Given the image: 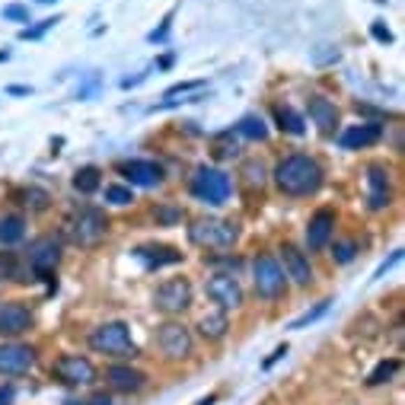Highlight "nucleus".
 I'll return each instance as SVG.
<instances>
[{
  "mask_svg": "<svg viewBox=\"0 0 405 405\" xmlns=\"http://www.w3.org/2000/svg\"><path fill=\"white\" fill-rule=\"evenodd\" d=\"M323 166L316 157H307V153H291L284 157L278 166H275V185H278L281 195L291 198H307L316 195L323 188Z\"/></svg>",
  "mask_w": 405,
  "mask_h": 405,
  "instance_id": "obj_1",
  "label": "nucleus"
},
{
  "mask_svg": "<svg viewBox=\"0 0 405 405\" xmlns=\"http://www.w3.org/2000/svg\"><path fill=\"white\" fill-rule=\"evenodd\" d=\"M61 233H64L74 246L93 249V246H99V243L105 240V233H109V220H105V214L99 208H93V204H80V208H74L68 217H64Z\"/></svg>",
  "mask_w": 405,
  "mask_h": 405,
  "instance_id": "obj_2",
  "label": "nucleus"
},
{
  "mask_svg": "<svg viewBox=\"0 0 405 405\" xmlns=\"http://www.w3.org/2000/svg\"><path fill=\"white\" fill-rule=\"evenodd\" d=\"M188 240L198 249H230L240 240V227L233 220H217V217H198L188 227Z\"/></svg>",
  "mask_w": 405,
  "mask_h": 405,
  "instance_id": "obj_3",
  "label": "nucleus"
},
{
  "mask_svg": "<svg viewBox=\"0 0 405 405\" xmlns=\"http://www.w3.org/2000/svg\"><path fill=\"white\" fill-rule=\"evenodd\" d=\"M90 348L99 354H109V358H135V342H131V329L125 323H105L99 329H93L90 335Z\"/></svg>",
  "mask_w": 405,
  "mask_h": 405,
  "instance_id": "obj_4",
  "label": "nucleus"
},
{
  "mask_svg": "<svg viewBox=\"0 0 405 405\" xmlns=\"http://www.w3.org/2000/svg\"><path fill=\"white\" fill-rule=\"evenodd\" d=\"M252 281H255V293L262 300H278L281 293L287 291V278H284V268L275 255H259L252 262Z\"/></svg>",
  "mask_w": 405,
  "mask_h": 405,
  "instance_id": "obj_5",
  "label": "nucleus"
},
{
  "mask_svg": "<svg viewBox=\"0 0 405 405\" xmlns=\"http://www.w3.org/2000/svg\"><path fill=\"white\" fill-rule=\"evenodd\" d=\"M233 192V182L224 169H214V166H201L195 176H192V195L204 204H224Z\"/></svg>",
  "mask_w": 405,
  "mask_h": 405,
  "instance_id": "obj_6",
  "label": "nucleus"
},
{
  "mask_svg": "<svg viewBox=\"0 0 405 405\" xmlns=\"http://www.w3.org/2000/svg\"><path fill=\"white\" fill-rule=\"evenodd\" d=\"M157 348L163 351V358H169V360H185L188 354H192V348H195V342H192L188 326L169 319V323L157 326Z\"/></svg>",
  "mask_w": 405,
  "mask_h": 405,
  "instance_id": "obj_7",
  "label": "nucleus"
},
{
  "mask_svg": "<svg viewBox=\"0 0 405 405\" xmlns=\"http://www.w3.org/2000/svg\"><path fill=\"white\" fill-rule=\"evenodd\" d=\"M153 307L169 313V316L185 313V310L192 307V284H188V278H166L163 284L153 291Z\"/></svg>",
  "mask_w": 405,
  "mask_h": 405,
  "instance_id": "obj_8",
  "label": "nucleus"
},
{
  "mask_svg": "<svg viewBox=\"0 0 405 405\" xmlns=\"http://www.w3.org/2000/svg\"><path fill=\"white\" fill-rule=\"evenodd\" d=\"M52 374H54V380H61L64 386H90V383L96 380L93 360L83 358V354H64V358H58Z\"/></svg>",
  "mask_w": 405,
  "mask_h": 405,
  "instance_id": "obj_9",
  "label": "nucleus"
},
{
  "mask_svg": "<svg viewBox=\"0 0 405 405\" xmlns=\"http://www.w3.org/2000/svg\"><path fill=\"white\" fill-rule=\"evenodd\" d=\"M61 262V240L58 236H42L29 246V265L36 278H48Z\"/></svg>",
  "mask_w": 405,
  "mask_h": 405,
  "instance_id": "obj_10",
  "label": "nucleus"
},
{
  "mask_svg": "<svg viewBox=\"0 0 405 405\" xmlns=\"http://www.w3.org/2000/svg\"><path fill=\"white\" fill-rule=\"evenodd\" d=\"M204 291H208V297L217 303L220 310L243 307V287H240V281L233 278V275H214V278H208Z\"/></svg>",
  "mask_w": 405,
  "mask_h": 405,
  "instance_id": "obj_11",
  "label": "nucleus"
},
{
  "mask_svg": "<svg viewBox=\"0 0 405 405\" xmlns=\"http://www.w3.org/2000/svg\"><path fill=\"white\" fill-rule=\"evenodd\" d=\"M281 259H284V278H293V284H300V287L313 284V265H310L303 249H297L293 243H284L281 246Z\"/></svg>",
  "mask_w": 405,
  "mask_h": 405,
  "instance_id": "obj_12",
  "label": "nucleus"
},
{
  "mask_svg": "<svg viewBox=\"0 0 405 405\" xmlns=\"http://www.w3.org/2000/svg\"><path fill=\"white\" fill-rule=\"evenodd\" d=\"M29 326H32V313L23 303H16V300L0 303V335L16 338V335H23V332H29Z\"/></svg>",
  "mask_w": 405,
  "mask_h": 405,
  "instance_id": "obj_13",
  "label": "nucleus"
},
{
  "mask_svg": "<svg viewBox=\"0 0 405 405\" xmlns=\"http://www.w3.org/2000/svg\"><path fill=\"white\" fill-rule=\"evenodd\" d=\"M392 198V188H390V169L380 163H374L367 169V208L370 211H383L390 204Z\"/></svg>",
  "mask_w": 405,
  "mask_h": 405,
  "instance_id": "obj_14",
  "label": "nucleus"
},
{
  "mask_svg": "<svg viewBox=\"0 0 405 405\" xmlns=\"http://www.w3.org/2000/svg\"><path fill=\"white\" fill-rule=\"evenodd\" d=\"M36 364V351L29 345H0V374L3 376H20L32 370Z\"/></svg>",
  "mask_w": 405,
  "mask_h": 405,
  "instance_id": "obj_15",
  "label": "nucleus"
},
{
  "mask_svg": "<svg viewBox=\"0 0 405 405\" xmlns=\"http://www.w3.org/2000/svg\"><path fill=\"white\" fill-rule=\"evenodd\" d=\"M121 176H125L131 185L153 188L163 182V166L153 163V160H128V163H121Z\"/></svg>",
  "mask_w": 405,
  "mask_h": 405,
  "instance_id": "obj_16",
  "label": "nucleus"
},
{
  "mask_svg": "<svg viewBox=\"0 0 405 405\" xmlns=\"http://www.w3.org/2000/svg\"><path fill=\"white\" fill-rule=\"evenodd\" d=\"M105 380H109V386H112L115 392H125V396L141 392L144 386H147V376L137 367H131V364H112V367L105 370Z\"/></svg>",
  "mask_w": 405,
  "mask_h": 405,
  "instance_id": "obj_17",
  "label": "nucleus"
},
{
  "mask_svg": "<svg viewBox=\"0 0 405 405\" xmlns=\"http://www.w3.org/2000/svg\"><path fill=\"white\" fill-rule=\"evenodd\" d=\"M332 233H335V214H332L329 208H323V211H316L313 217H310V224H307V246L313 249H323L326 243L332 240Z\"/></svg>",
  "mask_w": 405,
  "mask_h": 405,
  "instance_id": "obj_18",
  "label": "nucleus"
},
{
  "mask_svg": "<svg viewBox=\"0 0 405 405\" xmlns=\"http://www.w3.org/2000/svg\"><path fill=\"white\" fill-rule=\"evenodd\" d=\"M383 137V125L380 121H364V125H354L348 128L345 135L338 137V144L345 147V151H360V147H370Z\"/></svg>",
  "mask_w": 405,
  "mask_h": 405,
  "instance_id": "obj_19",
  "label": "nucleus"
},
{
  "mask_svg": "<svg viewBox=\"0 0 405 405\" xmlns=\"http://www.w3.org/2000/svg\"><path fill=\"white\" fill-rule=\"evenodd\" d=\"M135 255L141 259L144 265H147V268H163V265L182 262V252H179V249H173V246H157V243L135 249Z\"/></svg>",
  "mask_w": 405,
  "mask_h": 405,
  "instance_id": "obj_20",
  "label": "nucleus"
},
{
  "mask_svg": "<svg viewBox=\"0 0 405 405\" xmlns=\"http://www.w3.org/2000/svg\"><path fill=\"white\" fill-rule=\"evenodd\" d=\"M310 119L319 125V131L332 135V131H335V125H338L335 102H329V99H323V96H313V99H310Z\"/></svg>",
  "mask_w": 405,
  "mask_h": 405,
  "instance_id": "obj_21",
  "label": "nucleus"
},
{
  "mask_svg": "<svg viewBox=\"0 0 405 405\" xmlns=\"http://www.w3.org/2000/svg\"><path fill=\"white\" fill-rule=\"evenodd\" d=\"M227 329H230L227 310H214V313H204L201 319H198V332H201V338H208V342H220V338L227 335Z\"/></svg>",
  "mask_w": 405,
  "mask_h": 405,
  "instance_id": "obj_22",
  "label": "nucleus"
},
{
  "mask_svg": "<svg viewBox=\"0 0 405 405\" xmlns=\"http://www.w3.org/2000/svg\"><path fill=\"white\" fill-rule=\"evenodd\" d=\"M275 121H278L281 131H287V135L300 137L303 131H307V125H303V115L293 112L291 105H275Z\"/></svg>",
  "mask_w": 405,
  "mask_h": 405,
  "instance_id": "obj_23",
  "label": "nucleus"
},
{
  "mask_svg": "<svg viewBox=\"0 0 405 405\" xmlns=\"http://www.w3.org/2000/svg\"><path fill=\"white\" fill-rule=\"evenodd\" d=\"M26 236V220L20 214H7L0 217V246H13Z\"/></svg>",
  "mask_w": 405,
  "mask_h": 405,
  "instance_id": "obj_24",
  "label": "nucleus"
},
{
  "mask_svg": "<svg viewBox=\"0 0 405 405\" xmlns=\"http://www.w3.org/2000/svg\"><path fill=\"white\" fill-rule=\"evenodd\" d=\"M99 182H102V173H99L96 166H83V169L74 173V188L80 195H93L99 188Z\"/></svg>",
  "mask_w": 405,
  "mask_h": 405,
  "instance_id": "obj_25",
  "label": "nucleus"
},
{
  "mask_svg": "<svg viewBox=\"0 0 405 405\" xmlns=\"http://www.w3.org/2000/svg\"><path fill=\"white\" fill-rule=\"evenodd\" d=\"M236 135L249 137V141H265V137H268V128H265V121L259 119V115H246V119L236 125Z\"/></svg>",
  "mask_w": 405,
  "mask_h": 405,
  "instance_id": "obj_26",
  "label": "nucleus"
},
{
  "mask_svg": "<svg viewBox=\"0 0 405 405\" xmlns=\"http://www.w3.org/2000/svg\"><path fill=\"white\" fill-rule=\"evenodd\" d=\"M240 176H243V182H246L249 188H262L265 185V163H262V160H246Z\"/></svg>",
  "mask_w": 405,
  "mask_h": 405,
  "instance_id": "obj_27",
  "label": "nucleus"
},
{
  "mask_svg": "<svg viewBox=\"0 0 405 405\" xmlns=\"http://www.w3.org/2000/svg\"><path fill=\"white\" fill-rule=\"evenodd\" d=\"M240 153V147H236V141H233V131H224V135L214 137V157L220 160H230Z\"/></svg>",
  "mask_w": 405,
  "mask_h": 405,
  "instance_id": "obj_28",
  "label": "nucleus"
},
{
  "mask_svg": "<svg viewBox=\"0 0 405 405\" xmlns=\"http://www.w3.org/2000/svg\"><path fill=\"white\" fill-rule=\"evenodd\" d=\"M396 374H399V358H390V360H383L380 367L370 374L367 383H370V386H380V383H390Z\"/></svg>",
  "mask_w": 405,
  "mask_h": 405,
  "instance_id": "obj_29",
  "label": "nucleus"
},
{
  "mask_svg": "<svg viewBox=\"0 0 405 405\" xmlns=\"http://www.w3.org/2000/svg\"><path fill=\"white\" fill-rule=\"evenodd\" d=\"M105 201L109 204H119V208H125V204L135 201V192L128 185H105Z\"/></svg>",
  "mask_w": 405,
  "mask_h": 405,
  "instance_id": "obj_30",
  "label": "nucleus"
},
{
  "mask_svg": "<svg viewBox=\"0 0 405 405\" xmlns=\"http://www.w3.org/2000/svg\"><path fill=\"white\" fill-rule=\"evenodd\" d=\"M20 198H23V204H26V208H32V211H45L48 208V192H42V188H26Z\"/></svg>",
  "mask_w": 405,
  "mask_h": 405,
  "instance_id": "obj_31",
  "label": "nucleus"
},
{
  "mask_svg": "<svg viewBox=\"0 0 405 405\" xmlns=\"http://www.w3.org/2000/svg\"><path fill=\"white\" fill-rule=\"evenodd\" d=\"M329 255H332V262L348 265V262H354V255H358V246H354V243H335Z\"/></svg>",
  "mask_w": 405,
  "mask_h": 405,
  "instance_id": "obj_32",
  "label": "nucleus"
},
{
  "mask_svg": "<svg viewBox=\"0 0 405 405\" xmlns=\"http://www.w3.org/2000/svg\"><path fill=\"white\" fill-rule=\"evenodd\" d=\"M326 310H329V300H323V303H316V307H313V310H310V313H303V316H300V319H293V323H291V329H307V326H310V323H316V319H319V316H323V313H326Z\"/></svg>",
  "mask_w": 405,
  "mask_h": 405,
  "instance_id": "obj_33",
  "label": "nucleus"
},
{
  "mask_svg": "<svg viewBox=\"0 0 405 405\" xmlns=\"http://www.w3.org/2000/svg\"><path fill=\"white\" fill-rule=\"evenodd\" d=\"M16 255L13 252H0V281H13L16 278Z\"/></svg>",
  "mask_w": 405,
  "mask_h": 405,
  "instance_id": "obj_34",
  "label": "nucleus"
},
{
  "mask_svg": "<svg viewBox=\"0 0 405 405\" xmlns=\"http://www.w3.org/2000/svg\"><path fill=\"white\" fill-rule=\"evenodd\" d=\"M153 217H157V224L173 227L176 220H182V211H176V208H157V211H153Z\"/></svg>",
  "mask_w": 405,
  "mask_h": 405,
  "instance_id": "obj_35",
  "label": "nucleus"
},
{
  "mask_svg": "<svg viewBox=\"0 0 405 405\" xmlns=\"http://www.w3.org/2000/svg\"><path fill=\"white\" fill-rule=\"evenodd\" d=\"M3 20H29V10L20 3H10V7H3Z\"/></svg>",
  "mask_w": 405,
  "mask_h": 405,
  "instance_id": "obj_36",
  "label": "nucleus"
},
{
  "mask_svg": "<svg viewBox=\"0 0 405 405\" xmlns=\"http://www.w3.org/2000/svg\"><path fill=\"white\" fill-rule=\"evenodd\" d=\"M54 23H58V20H42V23L36 26V29H23V38H38V36H42V32H48V29H52Z\"/></svg>",
  "mask_w": 405,
  "mask_h": 405,
  "instance_id": "obj_37",
  "label": "nucleus"
},
{
  "mask_svg": "<svg viewBox=\"0 0 405 405\" xmlns=\"http://www.w3.org/2000/svg\"><path fill=\"white\" fill-rule=\"evenodd\" d=\"M64 405H112L109 396H93V399H68Z\"/></svg>",
  "mask_w": 405,
  "mask_h": 405,
  "instance_id": "obj_38",
  "label": "nucleus"
},
{
  "mask_svg": "<svg viewBox=\"0 0 405 405\" xmlns=\"http://www.w3.org/2000/svg\"><path fill=\"white\" fill-rule=\"evenodd\" d=\"M370 32H374V38H376V42H392V32L386 29V26H383V23H374V26H370Z\"/></svg>",
  "mask_w": 405,
  "mask_h": 405,
  "instance_id": "obj_39",
  "label": "nucleus"
},
{
  "mask_svg": "<svg viewBox=\"0 0 405 405\" xmlns=\"http://www.w3.org/2000/svg\"><path fill=\"white\" fill-rule=\"evenodd\" d=\"M201 86V80H195V83H179V86H173V90L166 93V99H173V96H179V93H188V90H198Z\"/></svg>",
  "mask_w": 405,
  "mask_h": 405,
  "instance_id": "obj_40",
  "label": "nucleus"
},
{
  "mask_svg": "<svg viewBox=\"0 0 405 405\" xmlns=\"http://www.w3.org/2000/svg\"><path fill=\"white\" fill-rule=\"evenodd\" d=\"M13 402V390L10 386H0V405H10Z\"/></svg>",
  "mask_w": 405,
  "mask_h": 405,
  "instance_id": "obj_41",
  "label": "nucleus"
},
{
  "mask_svg": "<svg viewBox=\"0 0 405 405\" xmlns=\"http://www.w3.org/2000/svg\"><path fill=\"white\" fill-rule=\"evenodd\" d=\"M284 354H287V345H281V348H278V351L271 354V358H268V360H265V367H271V364H275V360H281V358H284Z\"/></svg>",
  "mask_w": 405,
  "mask_h": 405,
  "instance_id": "obj_42",
  "label": "nucleus"
},
{
  "mask_svg": "<svg viewBox=\"0 0 405 405\" xmlns=\"http://www.w3.org/2000/svg\"><path fill=\"white\" fill-rule=\"evenodd\" d=\"M10 93L13 96H23V93H29V86H10Z\"/></svg>",
  "mask_w": 405,
  "mask_h": 405,
  "instance_id": "obj_43",
  "label": "nucleus"
},
{
  "mask_svg": "<svg viewBox=\"0 0 405 405\" xmlns=\"http://www.w3.org/2000/svg\"><path fill=\"white\" fill-rule=\"evenodd\" d=\"M198 405H214V396H208V399H201Z\"/></svg>",
  "mask_w": 405,
  "mask_h": 405,
  "instance_id": "obj_44",
  "label": "nucleus"
},
{
  "mask_svg": "<svg viewBox=\"0 0 405 405\" xmlns=\"http://www.w3.org/2000/svg\"><path fill=\"white\" fill-rule=\"evenodd\" d=\"M7 58H10V54H7V52H0V61H7Z\"/></svg>",
  "mask_w": 405,
  "mask_h": 405,
  "instance_id": "obj_45",
  "label": "nucleus"
},
{
  "mask_svg": "<svg viewBox=\"0 0 405 405\" xmlns=\"http://www.w3.org/2000/svg\"><path fill=\"white\" fill-rule=\"evenodd\" d=\"M38 3H54V0H38Z\"/></svg>",
  "mask_w": 405,
  "mask_h": 405,
  "instance_id": "obj_46",
  "label": "nucleus"
}]
</instances>
